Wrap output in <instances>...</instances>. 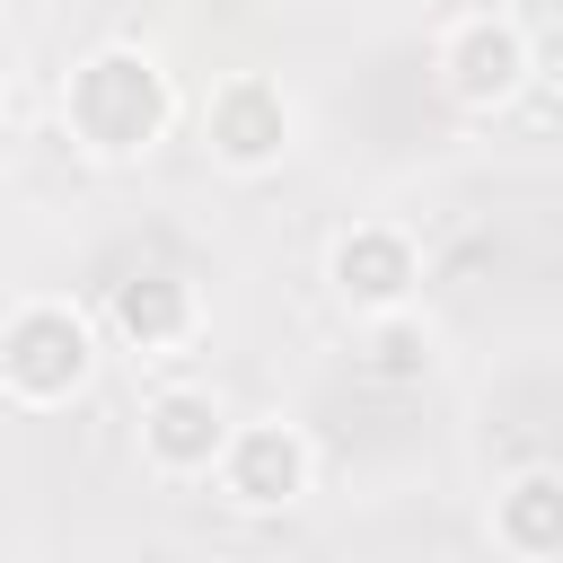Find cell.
Returning <instances> with one entry per match:
<instances>
[{
  "label": "cell",
  "mask_w": 563,
  "mask_h": 563,
  "mask_svg": "<svg viewBox=\"0 0 563 563\" xmlns=\"http://www.w3.org/2000/svg\"><path fill=\"white\" fill-rule=\"evenodd\" d=\"M167 123H176V88H167V70L141 44H97V53L70 62V79H62V132L88 158L123 167V158L158 150Z\"/></svg>",
  "instance_id": "1"
},
{
  "label": "cell",
  "mask_w": 563,
  "mask_h": 563,
  "mask_svg": "<svg viewBox=\"0 0 563 563\" xmlns=\"http://www.w3.org/2000/svg\"><path fill=\"white\" fill-rule=\"evenodd\" d=\"M88 378H97V325H88V308H70V299H18L0 317V387L18 405L53 413Z\"/></svg>",
  "instance_id": "2"
},
{
  "label": "cell",
  "mask_w": 563,
  "mask_h": 563,
  "mask_svg": "<svg viewBox=\"0 0 563 563\" xmlns=\"http://www.w3.org/2000/svg\"><path fill=\"white\" fill-rule=\"evenodd\" d=\"M431 70H440L449 106H466V114H501V106L528 97V79H537V44H528V26H519L510 9H466V18L440 26Z\"/></svg>",
  "instance_id": "3"
},
{
  "label": "cell",
  "mask_w": 563,
  "mask_h": 563,
  "mask_svg": "<svg viewBox=\"0 0 563 563\" xmlns=\"http://www.w3.org/2000/svg\"><path fill=\"white\" fill-rule=\"evenodd\" d=\"M290 132H299V114H290V88H282L273 70H229V79H211V97H202V150H211L229 176L282 167Z\"/></svg>",
  "instance_id": "4"
},
{
  "label": "cell",
  "mask_w": 563,
  "mask_h": 563,
  "mask_svg": "<svg viewBox=\"0 0 563 563\" xmlns=\"http://www.w3.org/2000/svg\"><path fill=\"white\" fill-rule=\"evenodd\" d=\"M325 282H334V299H343L361 325L413 317V299H422V246H413V229H396V220H352V229L325 246Z\"/></svg>",
  "instance_id": "5"
},
{
  "label": "cell",
  "mask_w": 563,
  "mask_h": 563,
  "mask_svg": "<svg viewBox=\"0 0 563 563\" xmlns=\"http://www.w3.org/2000/svg\"><path fill=\"white\" fill-rule=\"evenodd\" d=\"M211 484H220L229 510H290V501H308V484H317V449H308L299 422L264 413V422H238V431H229Z\"/></svg>",
  "instance_id": "6"
},
{
  "label": "cell",
  "mask_w": 563,
  "mask_h": 563,
  "mask_svg": "<svg viewBox=\"0 0 563 563\" xmlns=\"http://www.w3.org/2000/svg\"><path fill=\"white\" fill-rule=\"evenodd\" d=\"M106 325H114L123 352L167 361V352H185V343L202 334V290H194V273H176V264H132V273L106 290Z\"/></svg>",
  "instance_id": "7"
},
{
  "label": "cell",
  "mask_w": 563,
  "mask_h": 563,
  "mask_svg": "<svg viewBox=\"0 0 563 563\" xmlns=\"http://www.w3.org/2000/svg\"><path fill=\"white\" fill-rule=\"evenodd\" d=\"M229 431H238V422L220 413L211 387H158V396L141 405V466L167 475V484H202V475L220 466Z\"/></svg>",
  "instance_id": "8"
},
{
  "label": "cell",
  "mask_w": 563,
  "mask_h": 563,
  "mask_svg": "<svg viewBox=\"0 0 563 563\" xmlns=\"http://www.w3.org/2000/svg\"><path fill=\"white\" fill-rule=\"evenodd\" d=\"M493 545L510 563H563V466H519L493 493Z\"/></svg>",
  "instance_id": "9"
},
{
  "label": "cell",
  "mask_w": 563,
  "mask_h": 563,
  "mask_svg": "<svg viewBox=\"0 0 563 563\" xmlns=\"http://www.w3.org/2000/svg\"><path fill=\"white\" fill-rule=\"evenodd\" d=\"M422 361H431V343H422L413 317H378V325H369V369H378V378H413Z\"/></svg>",
  "instance_id": "10"
}]
</instances>
